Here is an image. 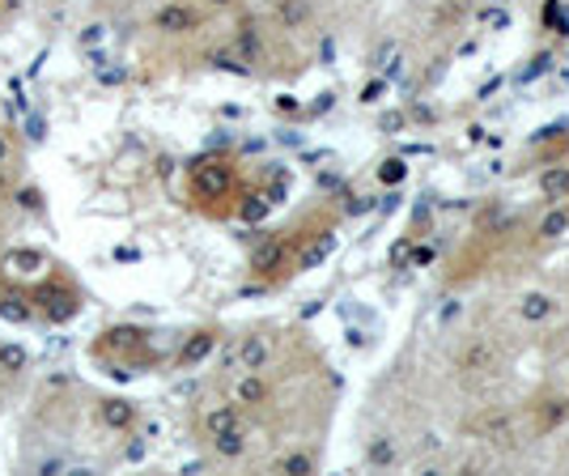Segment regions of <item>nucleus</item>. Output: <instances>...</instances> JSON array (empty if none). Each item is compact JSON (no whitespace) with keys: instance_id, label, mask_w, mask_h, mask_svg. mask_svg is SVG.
<instances>
[{"instance_id":"1","label":"nucleus","mask_w":569,"mask_h":476,"mask_svg":"<svg viewBox=\"0 0 569 476\" xmlns=\"http://www.w3.org/2000/svg\"><path fill=\"white\" fill-rule=\"evenodd\" d=\"M191 191H196V200H226L234 191V167H230V158H200L191 167Z\"/></svg>"},{"instance_id":"2","label":"nucleus","mask_w":569,"mask_h":476,"mask_svg":"<svg viewBox=\"0 0 569 476\" xmlns=\"http://www.w3.org/2000/svg\"><path fill=\"white\" fill-rule=\"evenodd\" d=\"M498 366V349L485 340V336H468L459 349H455V370L463 379H476V375H489Z\"/></svg>"},{"instance_id":"3","label":"nucleus","mask_w":569,"mask_h":476,"mask_svg":"<svg viewBox=\"0 0 569 476\" xmlns=\"http://www.w3.org/2000/svg\"><path fill=\"white\" fill-rule=\"evenodd\" d=\"M153 26L162 34H191V30H200V13L191 4H183V0H174V4H162L153 13Z\"/></svg>"},{"instance_id":"4","label":"nucleus","mask_w":569,"mask_h":476,"mask_svg":"<svg viewBox=\"0 0 569 476\" xmlns=\"http://www.w3.org/2000/svg\"><path fill=\"white\" fill-rule=\"evenodd\" d=\"M217 340H221V333H217V328H196V333L183 340L179 357H174V361H179V370H191V366H200V361H204V357L217 349Z\"/></svg>"},{"instance_id":"5","label":"nucleus","mask_w":569,"mask_h":476,"mask_svg":"<svg viewBox=\"0 0 569 476\" xmlns=\"http://www.w3.org/2000/svg\"><path fill=\"white\" fill-rule=\"evenodd\" d=\"M552 315H557V298L545 294V289H527V294L519 298L522 324H545V319H552Z\"/></svg>"},{"instance_id":"6","label":"nucleus","mask_w":569,"mask_h":476,"mask_svg":"<svg viewBox=\"0 0 569 476\" xmlns=\"http://www.w3.org/2000/svg\"><path fill=\"white\" fill-rule=\"evenodd\" d=\"M268 361H272V345H268V336L251 333V336H242V340H238V366H242V370H263Z\"/></svg>"},{"instance_id":"7","label":"nucleus","mask_w":569,"mask_h":476,"mask_svg":"<svg viewBox=\"0 0 569 476\" xmlns=\"http://www.w3.org/2000/svg\"><path fill=\"white\" fill-rule=\"evenodd\" d=\"M268 396H272V387L260 379V370H247V375L234 383V405H242V408L268 405Z\"/></svg>"},{"instance_id":"8","label":"nucleus","mask_w":569,"mask_h":476,"mask_svg":"<svg viewBox=\"0 0 569 476\" xmlns=\"http://www.w3.org/2000/svg\"><path fill=\"white\" fill-rule=\"evenodd\" d=\"M98 417H102L107 429H132L141 413H137V405H128V400H102V405H98Z\"/></svg>"},{"instance_id":"9","label":"nucleus","mask_w":569,"mask_h":476,"mask_svg":"<svg viewBox=\"0 0 569 476\" xmlns=\"http://www.w3.org/2000/svg\"><path fill=\"white\" fill-rule=\"evenodd\" d=\"M281 264H284V238H263L260 247L251 251V268L263 272V277H268V272H277Z\"/></svg>"},{"instance_id":"10","label":"nucleus","mask_w":569,"mask_h":476,"mask_svg":"<svg viewBox=\"0 0 569 476\" xmlns=\"http://www.w3.org/2000/svg\"><path fill=\"white\" fill-rule=\"evenodd\" d=\"M476 434H485V443H498V447H510L515 443V417L510 413H493V417H485Z\"/></svg>"},{"instance_id":"11","label":"nucleus","mask_w":569,"mask_h":476,"mask_svg":"<svg viewBox=\"0 0 569 476\" xmlns=\"http://www.w3.org/2000/svg\"><path fill=\"white\" fill-rule=\"evenodd\" d=\"M272 13H277V22H281L284 30H302V26L310 22V0H277Z\"/></svg>"},{"instance_id":"12","label":"nucleus","mask_w":569,"mask_h":476,"mask_svg":"<svg viewBox=\"0 0 569 476\" xmlns=\"http://www.w3.org/2000/svg\"><path fill=\"white\" fill-rule=\"evenodd\" d=\"M242 426V417H238V405H217L204 413V438H213V434H226V429H238Z\"/></svg>"},{"instance_id":"13","label":"nucleus","mask_w":569,"mask_h":476,"mask_svg":"<svg viewBox=\"0 0 569 476\" xmlns=\"http://www.w3.org/2000/svg\"><path fill=\"white\" fill-rule=\"evenodd\" d=\"M396 438H391V434H375V438H370V447H366V464H370V468H391V464H396Z\"/></svg>"},{"instance_id":"14","label":"nucleus","mask_w":569,"mask_h":476,"mask_svg":"<svg viewBox=\"0 0 569 476\" xmlns=\"http://www.w3.org/2000/svg\"><path fill=\"white\" fill-rule=\"evenodd\" d=\"M569 422V396H548V400H540V429H557Z\"/></svg>"},{"instance_id":"15","label":"nucleus","mask_w":569,"mask_h":476,"mask_svg":"<svg viewBox=\"0 0 569 476\" xmlns=\"http://www.w3.org/2000/svg\"><path fill=\"white\" fill-rule=\"evenodd\" d=\"M540 191H545V200H566L569 196V167H548L540 175Z\"/></svg>"},{"instance_id":"16","label":"nucleus","mask_w":569,"mask_h":476,"mask_svg":"<svg viewBox=\"0 0 569 476\" xmlns=\"http://www.w3.org/2000/svg\"><path fill=\"white\" fill-rule=\"evenodd\" d=\"M209 443H213V452L221 455V459H238V455L247 452V434H242V426L226 429V434H213Z\"/></svg>"},{"instance_id":"17","label":"nucleus","mask_w":569,"mask_h":476,"mask_svg":"<svg viewBox=\"0 0 569 476\" xmlns=\"http://www.w3.org/2000/svg\"><path fill=\"white\" fill-rule=\"evenodd\" d=\"M277 473H289V476H310V473H319V464H315V455L307 452H289L277 459Z\"/></svg>"},{"instance_id":"18","label":"nucleus","mask_w":569,"mask_h":476,"mask_svg":"<svg viewBox=\"0 0 569 476\" xmlns=\"http://www.w3.org/2000/svg\"><path fill=\"white\" fill-rule=\"evenodd\" d=\"M26 361H30V354H26L22 345H0V370L4 375H22Z\"/></svg>"},{"instance_id":"19","label":"nucleus","mask_w":569,"mask_h":476,"mask_svg":"<svg viewBox=\"0 0 569 476\" xmlns=\"http://www.w3.org/2000/svg\"><path fill=\"white\" fill-rule=\"evenodd\" d=\"M545 26L557 34H569V9L566 0H545Z\"/></svg>"},{"instance_id":"20","label":"nucleus","mask_w":569,"mask_h":476,"mask_svg":"<svg viewBox=\"0 0 569 476\" xmlns=\"http://www.w3.org/2000/svg\"><path fill=\"white\" fill-rule=\"evenodd\" d=\"M403 179H408V162L403 158H387L379 167V184L382 188H400Z\"/></svg>"},{"instance_id":"21","label":"nucleus","mask_w":569,"mask_h":476,"mask_svg":"<svg viewBox=\"0 0 569 476\" xmlns=\"http://www.w3.org/2000/svg\"><path fill=\"white\" fill-rule=\"evenodd\" d=\"M268 209H272V200H268L263 191H256V196H247V200H242V209H238V214H242V221H260Z\"/></svg>"},{"instance_id":"22","label":"nucleus","mask_w":569,"mask_h":476,"mask_svg":"<svg viewBox=\"0 0 569 476\" xmlns=\"http://www.w3.org/2000/svg\"><path fill=\"white\" fill-rule=\"evenodd\" d=\"M238 51H242L247 60H256V56H260V30H256V22H242V34H238Z\"/></svg>"},{"instance_id":"23","label":"nucleus","mask_w":569,"mask_h":476,"mask_svg":"<svg viewBox=\"0 0 569 476\" xmlns=\"http://www.w3.org/2000/svg\"><path fill=\"white\" fill-rule=\"evenodd\" d=\"M548 69H552V51H540V56L519 72V86H531V81H536V77H545Z\"/></svg>"},{"instance_id":"24","label":"nucleus","mask_w":569,"mask_h":476,"mask_svg":"<svg viewBox=\"0 0 569 476\" xmlns=\"http://www.w3.org/2000/svg\"><path fill=\"white\" fill-rule=\"evenodd\" d=\"M569 226V214L566 209H557V214H548L545 221H540V238H561Z\"/></svg>"},{"instance_id":"25","label":"nucleus","mask_w":569,"mask_h":476,"mask_svg":"<svg viewBox=\"0 0 569 476\" xmlns=\"http://www.w3.org/2000/svg\"><path fill=\"white\" fill-rule=\"evenodd\" d=\"M328 251H332V235L323 238V242H315V247H310V251H307V256H302L298 264H302V268H315V264L328 260Z\"/></svg>"},{"instance_id":"26","label":"nucleus","mask_w":569,"mask_h":476,"mask_svg":"<svg viewBox=\"0 0 569 476\" xmlns=\"http://www.w3.org/2000/svg\"><path fill=\"white\" fill-rule=\"evenodd\" d=\"M408 251H412V242H408V238H396L391 251H387V264H391V268H408Z\"/></svg>"},{"instance_id":"27","label":"nucleus","mask_w":569,"mask_h":476,"mask_svg":"<svg viewBox=\"0 0 569 476\" xmlns=\"http://www.w3.org/2000/svg\"><path fill=\"white\" fill-rule=\"evenodd\" d=\"M370 209H375V200H370V196H345V214L349 217H366Z\"/></svg>"},{"instance_id":"28","label":"nucleus","mask_w":569,"mask_h":476,"mask_svg":"<svg viewBox=\"0 0 569 476\" xmlns=\"http://www.w3.org/2000/svg\"><path fill=\"white\" fill-rule=\"evenodd\" d=\"M0 315H4V319H13V324H22V319H30V310L18 307V298H0Z\"/></svg>"},{"instance_id":"29","label":"nucleus","mask_w":569,"mask_h":476,"mask_svg":"<svg viewBox=\"0 0 569 476\" xmlns=\"http://www.w3.org/2000/svg\"><path fill=\"white\" fill-rule=\"evenodd\" d=\"M426 264H433V247H421V242H417V247L408 251V268H426Z\"/></svg>"},{"instance_id":"30","label":"nucleus","mask_w":569,"mask_h":476,"mask_svg":"<svg viewBox=\"0 0 569 476\" xmlns=\"http://www.w3.org/2000/svg\"><path fill=\"white\" fill-rule=\"evenodd\" d=\"M382 95H387V77H375V81L361 90V102H379Z\"/></svg>"},{"instance_id":"31","label":"nucleus","mask_w":569,"mask_h":476,"mask_svg":"<svg viewBox=\"0 0 569 476\" xmlns=\"http://www.w3.org/2000/svg\"><path fill=\"white\" fill-rule=\"evenodd\" d=\"M403 123H408L403 111H387V116H382V132H400Z\"/></svg>"},{"instance_id":"32","label":"nucleus","mask_w":569,"mask_h":476,"mask_svg":"<svg viewBox=\"0 0 569 476\" xmlns=\"http://www.w3.org/2000/svg\"><path fill=\"white\" fill-rule=\"evenodd\" d=\"M277 111H281V116H298V111H302V102H298L293 95H281L277 98Z\"/></svg>"},{"instance_id":"33","label":"nucleus","mask_w":569,"mask_h":476,"mask_svg":"<svg viewBox=\"0 0 569 476\" xmlns=\"http://www.w3.org/2000/svg\"><path fill=\"white\" fill-rule=\"evenodd\" d=\"M387 60H396V39H387V43H382V48L375 51V69H382Z\"/></svg>"},{"instance_id":"34","label":"nucleus","mask_w":569,"mask_h":476,"mask_svg":"<svg viewBox=\"0 0 569 476\" xmlns=\"http://www.w3.org/2000/svg\"><path fill=\"white\" fill-rule=\"evenodd\" d=\"M332 102H336V95H319L315 102H310V116H328V111H332Z\"/></svg>"},{"instance_id":"35","label":"nucleus","mask_w":569,"mask_h":476,"mask_svg":"<svg viewBox=\"0 0 569 476\" xmlns=\"http://www.w3.org/2000/svg\"><path fill=\"white\" fill-rule=\"evenodd\" d=\"M561 132H566V123H545V128H540L531 141H552V137H561Z\"/></svg>"},{"instance_id":"36","label":"nucleus","mask_w":569,"mask_h":476,"mask_svg":"<svg viewBox=\"0 0 569 476\" xmlns=\"http://www.w3.org/2000/svg\"><path fill=\"white\" fill-rule=\"evenodd\" d=\"M9 162H13V145H9V137L0 132V170L9 167Z\"/></svg>"},{"instance_id":"37","label":"nucleus","mask_w":569,"mask_h":476,"mask_svg":"<svg viewBox=\"0 0 569 476\" xmlns=\"http://www.w3.org/2000/svg\"><path fill=\"white\" fill-rule=\"evenodd\" d=\"M485 22L493 26V30H506V26H510V18H506V13H498V9H493V13H485Z\"/></svg>"},{"instance_id":"38","label":"nucleus","mask_w":569,"mask_h":476,"mask_svg":"<svg viewBox=\"0 0 569 476\" xmlns=\"http://www.w3.org/2000/svg\"><path fill=\"white\" fill-rule=\"evenodd\" d=\"M459 315H463V303H447V307H442V324H451Z\"/></svg>"},{"instance_id":"39","label":"nucleus","mask_w":569,"mask_h":476,"mask_svg":"<svg viewBox=\"0 0 569 476\" xmlns=\"http://www.w3.org/2000/svg\"><path fill=\"white\" fill-rule=\"evenodd\" d=\"M379 209H382V214H396V209H400V196H396V191H391V196H387V200H382Z\"/></svg>"},{"instance_id":"40","label":"nucleus","mask_w":569,"mask_h":476,"mask_svg":"<svg viewBox=\"0 0 569 476\" xmlns=\"http://www.w3.org/2000/svg\"><path fill=\"white\" fill-rule=\"evenodd\" d=\"M566 153H569V128H566Z\"/></svg>"},{"instance_id":"41","label":"nucleus","mask_w":569,"mask_h":476,"mask_svg":"<svg viewBox=\"0 0 569 476\" xmlns=\"http://www.w3.org/2000/svg\"><path fill=\"white\" fill-rule=\"evenodd\" d=\"M213 4H230V0H213Z\"/></svg>"},{"instance_id":"42","label":"nucleus","mask_w":569,"mask_h":476,"mask_svg":"<svg viewBox=\"0 0 569 476\" xmlns=\"http://www.w3.org/2000/svg\"><path fill=\"white\" fill-rule=\"evenodd\" d=\"M566 200H569V196H566ZM566 214H569V205H566Z\"/></svg>"}]
</instances>
